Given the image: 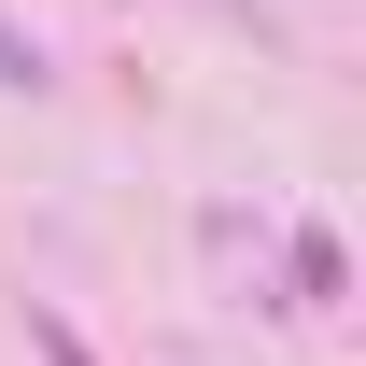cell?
Returning <instances> with one entry per match:
<instances>
[{"label": "cell", "mask_w": 366, "mask_h": 366, "mask_svg": "<svg viewBox=\"0 0 366 366\" xmlns=\"http://www.w3.org/2000/svg\"><path fill=\"white\" fill-rule=\"evenodd\" d=\"M29 352H43V366H99V352H85V338H71L56 310H29Z\"/></svg>", "instance_id": "3957f363"}, {"label": "cell", "mask_w": 366, "mask_h": 366, "mask_svg": "<svg viewBox=\"0 0 366 366\" xmlns=\"http://www.w3.org/2000/svg\"><path fill=\"white\" fill-rule=\"evenodd\" d=\"M282 268H296V296H338V239H324V226H296V254H282Z\"/></svg>", "instance_id": "7a4b0ae2"}, {"label": "cell", "mask_w": 366, "mask_h": 366, "mask_svg": "<svg viewBox=\"0 0 366 366\" xmlns=\"http://www.w3.org/2000/svg\"><path fill=\"white\" fill-rule=\"evenodd\" d=\"M0 85H29V99L56 85V56H43V29H14V14H0Z\"/></svg>", "instance_id": "6da1fadb"}]
</instances>
